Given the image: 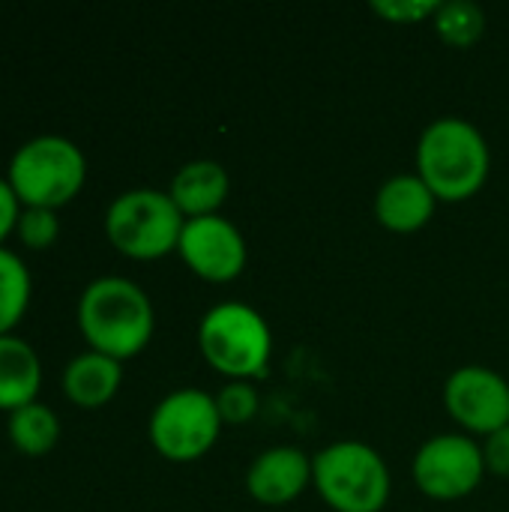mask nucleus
I'll list each match as a JSON object with an SVG mask.
<instances>
[{
  "label": "nucleus",
  "instance_id": "7ed1b4c3",
  "mask_svg": "<svg viewBox=\"0 0 509 512\" xmlns=\"http://www.w3.org/2000/svg\"><path fill=\"white\" fill-rule=\"evenodd\" d=\"M198 345L216 372L246 381L267 372L273 333L258 309L240 300H225L204 312L198 324Z\"/></svg>",
  "mask_w": 509,
  "mask_h": 512
},
{
  "label": "nucleus",
  "instance_id": "0eeeda50",
  "mask_svg": "<svg viewBox=\"0 0 509 512\" xmlns=\"http://www.w3.org/2000/svg\"><path fill=\"white\" fill-rule=\"evenodd\" d=\"M219 408L216 396L186 387L168 393L150 414V441L168 462H195L219 438Z\"/></svg>",
  "mask_w": 509,
  "mask_h": 512
},
{
  "label": "nucleus",
  "instance_id": "1a4fd4ad",
  "mask_svg": "<svg viewBox=\"0 0 509 512\" xmlns=\"http://www.w3.org/2000/svg\"><path fill=\"white\" fill-rule=\"evenodd\" d=\"M450 417L477 435H492L509 423V384L486 366H459L444 384Z\"/></svg>",
  "mask_w": 509,
  "mask_h": 512
},
{
  "label": "nucleus",
  "instance_id": "aec40b11",
  "mask_svg": "<svg viewBox=\"0 0 509 512\" xmlns=\"http://www.w3.org/2000/svg\"><path fill=\"white\" fill-rule=\"evenodd\" d=\"M222 423H249L258 414V390L249 381H231L216 393Z\"/></svg>",
  "mask_w": 509,
  "mask_h": 512
},
{
  "label": "nucleus",
  "instance_id": "dca6fc26",
  "mask_svg": "<svg viewBox=\"0 0 509 512\" xmlns=\"http://www.w3.org/2000/svg\"><path fill=\"white\" fill-rule=\"evenodd\" d=\"M6 429H9L12 447L18 453L30 456V459L48 456L57 447V441H60V420L42 402H30V405L12 411Z\"/></svg>",
  "mask_w": 509,
  "mask_h": 512
},
{
  "label": "nucleus",
  "instance_id": "412c9836",
  "mask_svg": "<svg viewBox=\"0 0 509 512\" xmlns=\"http://www.w3.org/2000/svg\"><path fill=\"white\" fill-rule=\"evenodd\" d=\"M372 9L384 15L387 21L408 24V21H423L435 15L438 0H372Z\"/></svg>",
  "mask_w": 509,
  "mask_h": 512
},
{
  "label": "nucleus",
  "instance_id": "9b49d317",
  "mask_svg": "<svg viewBox=\"0 0 509 512\" xmlns=\"http://www.w3.org/2000/svg\"><path fill=\"white\" fill-rule=\"evenodd\" d=\"M312 483V459L300 447H270L255 456L246 474V489L258 504L285 507Z\"/></svg>",
  "mask_w": 509,
  "mask_h": 512
},
{
  "label": "nucleus",
  "instance_id": "a211bd4d",
  "mask_svg": "<svg viewBox=\"0 0 509 512\" xmlns=\"http://www.w3.org/2000/svg\"><path fill=\"white\" fill-rule=\"evenodd\" d=\"M435 30L444 42L456 48L474 45L486 30V12L474 0H444L435 9Z\"/></svg>",
  "mask_w": 509,
  "mask_h": 512
},
{
  "label": "nucleus",
  "instance_id": "39448f33",
  "mask_svg": "<svg viewBox=\"0 0 509 512\" xmlns=\"http://www.w3.org/2000/svg\"><path fill=\"white\" fill-rule=\"evenodd\" d=\"M312 483L336 512H381L390 501L384 456L363 441H336L312 459Z\"/></svg>",
  "mask_w": 509,
  "mask_h": 512
},
{
  "label": "nucleus",
  "instance_id": "4be33fe9",
  "mask_svg": "<svg viewBox=\"0 0 509 512\" xmlns=\"http://www.w3.org/2000/svg\"><path fill=\"white\" fill-rule=\"evenodd\" d=\"M483 459H486V468L489 471H495L498 477H509V423L501 426L498 432L486 435Z\"/></svg>",
  "mask_w": 509,
  "mask_h": 512
},
{
  "label": "nucleus",
  "instance_id": "ddd939ff",
  "mask_svg": "<svg viewBox=\"0 0 509 512\" xmlns=\"http://www.w3.org/2000/svg\"><path fill=\"white\" fill-rule=\"evenodd\" d=\"M231 177L222 162L216 159H192L171 177V201L186 219L213 216L222 201L228 198Z\"/></svg>",
  "mask_w": 509,
  "mask_h": 512
},
{
  "label": "nucleus",
  "instance_id": "6e6552de",
  "mask_svg": "<svg viewBox=\"0 0 509 512\" xmlns=\"http://www.w3.org/2000/svg\"><path fill=\"white\" fill-rule=\"evenodd\" d=\"M486 471L483 447L471 435L447 432L429 438L414 456V483L435 501L471 495Z\"/></svg>",
  "mask_w": 509,
  "mask_h": 512
},
{
  "label": "nucleus",
  "instance_id": "20e7f679",
  "mask_svg": "<svg viewBox=\"0 0 509 512\" xmlns=\"http://www.w3.org/2000/svg\"><path fill=\"white\" fill-rule=\"evenodd\" d=\"M6 180L21 207L57 210L69 204L87 180V159L78 144L63 135H39L15 150Z\"/></svg>",
  "mask_w": 509,
  "mask_h": 512
},
{
  "label": "nucleus",
  "instance_id": "423d86ee",
  "mask_svg": "<svg viewBox=\"0 0 509 512\" xmlns=\"http://www.w3.org/2000/svg\"><path fill=\"white\" fill-rule=\"evenodd\" d=\"M186 216L168 192L129 189L117 195L105 213V234L111 246L129 258L153 261L177 249Z\"/></svg>",
  "mask_w": 509,
  "mask_h": 512
},
{
  "label": "nucleus",
  "instance_id": "f3484780",
  "mask_svg": "<svg viewBox=\"0 0 509 512\" xmlns=\"http://www.w3.org/2000/svg\"><path fill=\"white\" fill-rule=\"evenodd\" d=\"M30 306V273L24 261L0 246V336H12Z\"/></svg>",
  "mask_w": 509,
  "mask_h": 512
},
{
  "label": "nucleus",
  "instance_id": "4468645a",
  "mask_svg": "<svg viewBox=\"0 0 509 512\" xmlns=\"http://www.w3.org/2000/svg\"><path fill=\"white\" fill-rule=\"evenodd\" d=\"M123 381V366L114 357L99 351H84L72 357L63 369V393L72 405L84 411H96L108 405Z\"/></svg>",
  "mask_w": 509,
  "mask_h": 512
},
{
  "label": "nucleus",
  "instance_id": "f257e3e1",
  "mask_svg": "<svg viewBox=\"0 0 509 512\" xmlns=\"http://www.w3.org/2000/svg\"><path fill=\"white\" fill-rule=\"evenodd\" d=\"M156 327L153 303L141 285L123 276L93 279L78 300V330L90 351L129 360L147 348Z\"/></svg>",
  "mask_w": 509,
  "mask_h": 512
},
{
  "label": "nucleus",
  "instance_id": "f03ea898",
  "mask_svg": "<svg viewBox=\"0 0 509 512\" xmlns=\"http://www.w3.org/2000/svg\"><path fill=\"white\" fill-rule=\"evenodd\" d=\"M489 168V141L465 117L432 120L417 141V174L438 201H465L477 195Z\"/></svg>",
  "mask_w": 509,
  "mask_h": 512
},
{
  "label": "nucleus",
  "instance_id": "5701e85b",
  "mask_svg": "<svg viewBox=\"0 0 509 512\" xmlns=\"http://www.w3.org/2000/svg\"><path fill=\"white\" fill-rule=\"evenodd\" d=\"M18 219H21V201L12 192L9 180L0 177V246L9 240V234H15Z\"/></svg>",
  "mask_w": 509,
  "mask_h": 512
},
{
  "label": "nucleus",
  "instance_id": "6ab92c4d",
  "mask_svg": "<svg viewBox=\"0 0 509 512\" xmlns=\"http://www.w3.org/2000/svg\"><path fill=\"white\" fill-rule=\"evenodd\" d=\"M18 240L27 249H48L54 246V240L60 237V219L57 210H45V207H24L18 228H15Z\"/></svg>",
  "mask_w": 509,
  "mask_h": 512
},
{
  "label": "nucleus",
  "instance_id": "9d476101",
  "mask_svg": "<svg viewBox=\"0 0 509 512\" xmlns=\"http://www.w3.org/2000/svg\"><path fill=\"white\" fill-rule=\"evenodd\" d=\"M177 252L192 273L210 282H231L246 267V240L240 228L219 213L186 219Z\"/></svg>",
  "mask_w": 509,
  "mask_h": 512
},
{
  "label": "nucleus",
  "instance_id": "f8f14e48",
  "mask_svg": "<svg viewBox=\"0 0 509 512\" xmlns=\"http://www.w3.org/2000/svg\"><path fill=\"white\" fill-rule=\"evenodd\" d=\"M435 195L420 174H393L375 195V216L390 231H417L435 213Z\"/></svg>",
  "mask_w": 509,
  "mask_h": 512
},
{
  "label": "nucleus",
  "instance_id": "2eb2a0df",
  "mask_svg": "<svg viewBox=\"0 0 509 512\" xmlns=\"http://www.w3.org/2000/svg\"><path fill=\"white\" fill-rule=\"evenodd\" d=\"M39 387V354L18 336H0V411L12 414L30 402H39Z\"/></svg>",
  "mask_w": 509,
  "mask_h": 512
}]
</instances>
